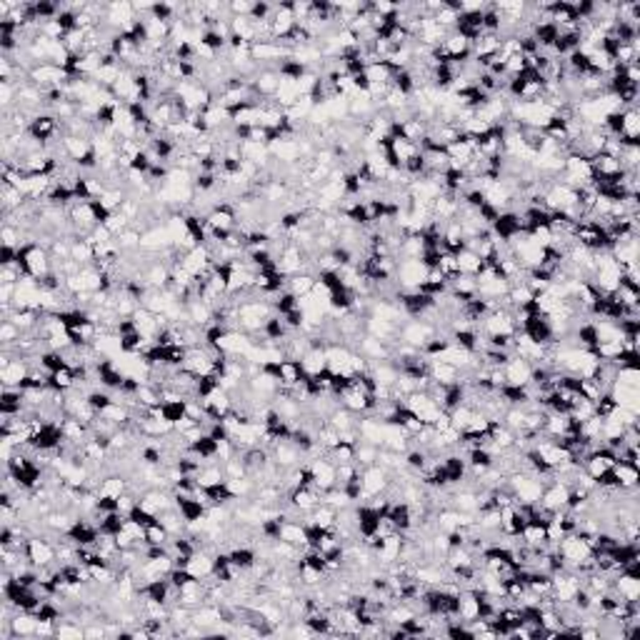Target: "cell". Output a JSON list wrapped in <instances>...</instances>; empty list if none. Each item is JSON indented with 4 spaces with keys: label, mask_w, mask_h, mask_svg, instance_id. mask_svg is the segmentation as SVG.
I'll list each match as a JSON object with an SVG mask.
<instances>
[{
    "label": "cell",
    "mask_w": 640,
    "mask_h": 640,
    "mask_svg": "<svg viewBox=\"0 0 640 640\" xmlns=\"http://www.w3.org/2000/svg\"><path fill=\"white\" fill-rule=\"evenodd\" d=\"M430 265L425 263L423 258H413V260H398V270H395V283L400 291H420L428 278Z\"/></svg>",
    "instance_id": "6da1fadb"
},
{
    "label": "cell",
    "mask_w": 640,
    "mask_h": 640,
    "mask_svg": "<svg viewBox=\"0 0 640 640\" xmlns=\"http://www.w3.org/2000/svg\"><path fill=\"white\" fill-rule=\"evenodd\" d=\"M393 476L381 466H368L360 471V503L371 500V498L386 495L391 488Z\"/></svg>",
    "instance_id": "7a4b0ae2"
},
{
    "label": "cell",
    "mask_w": 640,
    "mask_h": 640,
    "mask_svg": "<svg viewBox=\"0 0 640 640\" xmlns=\"http://www.w3.org/2000/svg\"><path fill=\"white\" fill-rule=\"evenodd\" d=\"M28 83L38 85L43 90L50 88H63V85L70 83V73L68 68H60L55 63H38L28 70Z\"/></svg>",
    "instance_id": "3957f363"
},
{
    "label": "cell",
    "mask_w": 640,
    "mask_h": 640,
    "mask_svg": "<svg viewBox=\"0 0 640 640\" xmlns=\"http://www.w3.org/2000/svg\"><path fill=\"white\" fill-rule=\"evenodd\" d=\"M26 556L35 568L58 566V556H55V540H48V535H33V538H28Z\"/></svg>",
    "instance_id": "277c9868"
},
{
    "label": "cell",
    "mask_w": 640,
    "mask_h": 640,
    "mask_svg": "<svg viewBox=\"0 0 640 640\" xmlns=\"http://www.w3.org/2000/svg\"><path fill=\"white\" fill-rule=\"evenodd\" d=\"M503 373H505V386L525 388L533 378V363L520 355H510L508 363L503 365Z\"/></svg>",
    "instance_id": "5b68a950"
},
{
    "label": "cell",
    "mask_w": 640,
    "mask_h": 640,
    "mask_svg": "<svg viewBox=\"0 0 640 640\" xmlns=\"http://www.w3.org/2000/svg\"><path fill=\"white\" fill-rule=\"evenodd\" d=\"M403 538H405L403 533H391V535H386V538H381V543L376 545V563L378 566L386 568V566H391V563H395L398 558H400Z\"/></svg>",
    "instance_id": "8992f818"
},
{
    "label": "cell",
    "mask_w": 640,
    "mask_h": 640,
    "mask_svg": "<svg viewBox=\"0 0 640 640\" xmlns=\"http://www.w3.org/2000/svg\"><path fill=\"white\" fill-rule=\"evenodd\" d=\"M183 568H186V571L191 573L193 578H198V580H208V578L215 573V556L198 548V551L193 553V556L188 558L186 563H183Z\"/></svg>",
    "instance_id": "52a82bcc"
},
{
    "label": "cell",
    "mask_w": 640,
    "mask_h": 640,
    "mask_svg": "<svg viewBox=\"0 0 640 640\" xmlns=\"http://www.w3.org/2000/svg\"><path fill=\"white\" fill-rule=\"evenodd\" d=\"M28 376H30V363L26 358H16L6 371H0V383L3 388H23Z\"/></svg>",
    "instance_id": "ba28073f"
},
{
    "label": "cell",
    "mask_w": 640,
    "mask_h": 640,
    "mask_svg": "<svg viewBox=\"0 0 640 640\" xmlns=\"http://www.w3.org/2000/svg\"><path fill=\"white\" fill-rule=\"evenodd\" d=\"M608 395L613 398L618 408H628L633 413H640V388H628V386H620V383H613Z\"/></svg>",
    "instance_id": "9c48e42d"
},
{
    "label": "cell",
    "mask_w": 640,
    "mask_h": 640,
    "mask_svg": "<svg viewBox=\"0 0 640 640\" xmlns=\"http://www.w3.org/2000/svg\"><path fill=\"white\" fill-rule=\"evenodd\" d=\"M638 135H640V111L638 108H625L620 113L618 138L625 140V143H638Z\"/></svg>",
    "instance_id": "30bf717a"
},
{
    "label": "cell",
    "mask_w": 640,
    "mask_h": 640,
    "mask_svg": "<svg viewBox=\"0 0 640 640\" xmlns=\"http://www.w3.org/2000/svg\"><path fill=\"white\" fill-rule=\"evenodd\" d=\"M11 628L16 633V640L21 638H35V630H38V613L33 610H18L11 620Z\"/></svg>",
    "instance_id": "8fae6325"
},
{
    "label": "cell",
    "mask_w": 640,
    "mask_h": 640,
    "mask_svg": "<svg viewBox=\"0 0 640 640\" xmlns=\"http://www.w3.org/2000/svg\"><path fill=\"white\" fill-rule=\"evenodd\" d=\"M610 473H613V478H615V483H618L620 490H633V488L640 485L638 466H630V463L618 461L613 468H610Z\"/></svg>",
    "instance_id": "7c38bea8"
},
{
    "label": "cell",
    "mask_w": 640,
    "mask_h": 640,
    "mask_svg": "<svg viewBox=\"0 0 640 640\" xmlns=\"http://www.w3.org/2000/svg\"><path fill=\"white\" fill-rule=\"evenodd\" d=\"M428 376L433 383H440V386H455L461 381V371L450 363H440V360H433L428 365Z\"/></svg>",
    "instance_id": "4fadbf2b"
},
{
    "label": "cell",
    "mask_w": 640,
    "mask_h": 640,
    "mask_svg": "<svg viewBox=\"0 0 640 640\" xmlns=\"http://www.w3.org/2000/svg\"><path fill=\"white\" fill-rule=\"evenodd\" d=\"M196 483L206 490L210 488H218L225 483V473H223V463H206L201 466V471L196 473Z\"/></svg>",
    "instance_id": "5bb4252c"
},
{
    "label": "cell",
    "mask_w": 640,
    "mask_h": 640,
    "mask_svg": "<svg viewBox=\"0 0 640 640\" xmlns=\"http://www.w3.org/2000/svg\"><path fill=\"white\" fill-rule=\"evenodd\" d=\"M455 260H458V273H463V276H478L483 268H485V263H483L481 258H478V253H473L471 248H463L455 253Z\"/></svg>",
    "instance_id": "9a60e30c"
},
{
    "label": "cell",
    "mask_w": 640,
    "mask_h": 640,
    "mask_svg": "<svg viewBox=\"0 0 640 640\" xmlns=\"http://www.w3.org/2000/svg\"><path fill=\"white\" fill-rule=\"evenodd\" d=\"M315 281H318V276H313V273H298V276H293L286 281V291L293 293L296 298L308 296V293H313Z\"/></svg>",
    "instance_id": "2e32d148"
},
{
    "label": "cell",
    "mask_w": 640,
    "mask_h": 640,
    "mask_svg": "<svg viewBox=\"0 0 640 640\" xmlns=\"http://www.w3.org/2000/svg\"><path fill=\"white\" fill-rule=\"evenodd\" d=\"M323 503L325 505H330V508L333 510H345V508H350V505H353V498H350V493L345 490V488H330V490H325L323 493Z\"/></svg>",
    "instance_id": "e0dca14e"
},
{
    "label": "cell",
    "mask_w": 640,
    "mask_h": 640,
    "mask_svg": "<svg viewBox=\"0 0 640 640\" xmlns=\"http://www.w3.org/2000/svg\"><path fill=\"white\" fill-rule=\"evenodd\" d=\"M55 638L58 640H83L85 638V628L73 618H65L63 623L58 620V628H55Z\"/></svg>",
    "instance_id": "ac0fdd59"
},
{
    "label": "cell",
    "mask_w": 640,
    "mask_h": 640,
    "mask_svg": "<svg viewBox=\"0 0 640 640\" xmlns=\"http://www.w3.org/2000/svg\"><path fill=\"white\" fill-rule=\"evenodd\" d=\"M378 450H381V448H378V445L360 440V443L355 445V463H358L360 468L376 466V463H378Z\"/></svg>",
    "instance_id": "d6986e66"
},
{
    "label": "cell",
    "mask_w": 640,
    "mask_h": 640,
    "mask_svg": "<svg viewBox=\"0 0 640 640\" xmlns=\"http://www.w3.org/2000/svg\"><path fill=\"white\" fill-rule=\"evenodd\" d=\"M170 538H173V535H170L168 530H165L163 525L158 523V520H155V523H150L148 528H145V543H148V545H158V548H168Z\"/></svg>",
    "instance_id": "ffe728a7"
},
{
    "label": "cell",
    "mask_w": 640,
    "mask_h": 640,
    "mask_svg": "<svg viewBox=\"0 0 640 640\" xmlns=\"http://www.w3.org/2000/svg\"><path fill=\"white\" fill-rule=\"evenodd\" d=\"M140 235H143V230L130 225L128 230H123L116 240H118V245H120L123 253H133V250H140Z\"/></svg>",
    "instance_id": "44dd1931"
},
{
    "label": "cell",
    "mask_w": 640,
    "mask_h": 640,
    "mask_svg": "<svg viewBox=\"0 0 640 640\" xmlns=\"http://www.w3.org/2000/svg\"><path fill=\"white\" fill-rule=\"evenodd\" d=\"M471 415H473V408L466 405V403H461L458 408H453V410H450V425H453V428H458L463 433V430L468 428V423H471Z\"/></svg>",
    "instance_id": "7402d4cb"
},
{
    "label": "cell",
    "mask_w": 640,
    "mask_h": 640,
    "mask_svg": "<svg viewBox=\"0 0 640 640\" xmlns=\"http://www.w3.org/2000/svg\"><path fill=\"white\" fill-rule=\"evenodd\" d=\"M103 225H106L108 230H111V233L118 238V235H120L123 230H128V228H130V220H128V218L123 215L120 210H116V213H108L106 220H103Z\"/></svg>",
    "instance_id": "603a6c76"
},
{
    "label": "cell",
    "mask_w": 640,
    "mask_h": 640,
    "mask_svg": "<svg viewBox=\"0 0 640 640\" xmlns=\"http://www.w3.org/2000/svg\"><path fill=\"white\" fill-rule=\"evenodd\" d=\"M328 455H330V461H333L335 466H338V463H355V445L338 443Z\"/></svg>",
    "instance_id": "cb8c5ba5"
},
{
    "label": "cell",
    "mask_w": 640,
    "mask_h": 640,
    "mask_svg": "<svg viewBox=\"0 0 640 640\" xmlns=\"http://www.w3.org/2000/svg\"><path fill=\"white\" fill-rule=\"evenodd\" d=\"M615 383H620V386H628V388H640V371L638 368H618V373H615Z\"/></svg>",
    "instance_id": "d4e9b609"
},
{
    "label": "cell",
    "mask_w": 640,
    "mask_h": 640,
    "mask_svg": "<svg viewBox=\"0 0 640 640\" xmlns=\"http://www.w3.org/2000/svg\"><path fill=\"white\" fill-rule=\"evenodd\" d=\"M228 11H230V16H250L253 3L250 0H233V3H228Z\"/></svg>",
    "instance_id": "484cf974"
}]
</instances>
